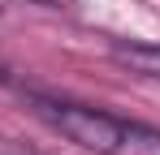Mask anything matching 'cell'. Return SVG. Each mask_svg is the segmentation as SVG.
<instances>
[{
	"label": "cell",
	"instance_id": "6da1fadb",
	"mask_svg": "<svg viewBox=\"0 0 160 155\" xmlns=\"http://www.w3.org/2000/svg\"><path fill=\"white\" fill-rule=\"evenodd\" d=\"M39 116L52 129H61L74 147L95 151V155H112L121 116H108V112H95V108H74V103H39Z\"/></svg>",
	"mask_w": 160,
	"mask_h": 155
},
{
	"label": "cell",
	"instance_id": "7a4b0ae2",
	"mask_svg": "<svg viewBox=\"0 0 160 155\" xmlns=\"http://www.w3.org/2000/svg\"><path fill=\"white\" fill-rule=\"evenodd\" d=\"M112 155H160V129L138 125V121H121Z\"/></svg>",
	"mask_w": 160,
	"mask_h": 155
},
{
	"label": "cell",
	"instance_id": "3957f363",
	"mask_svg": "<svg viewBox=\"0 0 160 155\" xmlns=\"http://www.w3.org/2000/svg\"><path fill=\"white\" fill-rule=\"evenodd\" d=\"M112 60L126 65L138 78H156L160 82V43H117L112 48Z\"/></svg>",
	"mask_w": 160,
	"mask_h": 155
},
{
	"label": "cell",
	"instance_id": "277c9868",
	"mask_svg": "<svg viewBox=\"0 0 160 155\" xmlns=\"http://www.w3.org/2000/svg\"><path fill=\"white\" fill-rule=\"evenodd\" d=\"M0 155H39V151L26 147V142H18V138H4L0 134Z\"/></svg>",
	"mask_w": 160,
	"mask_h": 155
},
{
	"label": "cell",
	"instance_id": "5b68a950",
	"mask_svg": "<svg viewBox=\"0 0 160 155\" xmlns=\"http://www.w3.org/2000/svg\"><path fill=\"white\" fill-rule=\"evenodd\" d=\"M26 4H48V9H65L69 0H26Z\"/></svg>",
	"mask_w": 160,
	"mask_h": 155
},
{
	"label": "cell",
	"instance_id": "8992f818",
	"mask_svg": "<svg viewBox=\"0 0 160 155\" xmlns=\"http://www.w3.org/2000/svg\"><path fill=\"white\" fill-rule=\"evenodd\" d=\"M0 78H4V69H0Z\"/></svg>",
	"mask_w": 160,
	"mask_h": 155
}]
</instances>
